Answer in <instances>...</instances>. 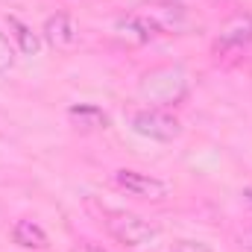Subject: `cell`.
<instances>
[{
  "label": "cell",
  "mask_w": 252,
  "mask_h": 252,
  "mask_svg": "<svg viewBox=\"0 0 252 252\" xmlns=\"http://www.w3.org/2000/svg\"><path fill=\"white\" fill-rule=\"evenodd\" d=\"M12 241L24 250H44L47 247V232L35 220H18L12 226Z\"/></svg>",
  "instance_id": "30bf717a"
},
{
  "label": "cell",
  "mask_w": 252,
  "mask_h": 252,
  "mask_svg": "<svg viewBox=\"0 0 252 252\" xmlns=\"http://www.w3.org/2000/svg\"><path fill=\"white\" fill-rule=\"evenodd\" d=\"M129 126L138 132V135H144V138H150V141H176L179 135H182V124L170 115V112H164V109H158V106H147V109H138V112H132L129 115Z\"/></svg>",
  "instance_id": "3957f363"
},
{
  "label": "cell",
  "mask_w": 252,
  "mask_h": 252,
  "mask_svg": "<svg viewBox=\"0 0 252 252\" xmlns=\"http://www.w3.org/2000/svg\"><path fill=\"white\" fill-rule=\"evenodd\" d=\"M41 38L56 47V50H70L76 41H79V27L76 21L67 15V12H56L44 21V30H41Z\"/></svg>",
  "instance_id": "5b68a950"
},
{
  "label": "cell",
  "mask_w": 252,
  "mask_h": 252,
  "mask_svg": "<svg viewBox=\"0 0 252 252\" xmlns=\"http://www.w3.org/2000/svg\"><path fill=\"white\" fill-rule=\"evenodd\" d=\"M156 32H176L182 27H188V12L176 3V0H167V3H158V6H150V12H144Z\"/></svg>",
  "instance_id": "8992f818"
},
{
  "label": "cell",
  "mask_w": 252,
  "mask_h": 252,
  "mask_svg": "<svg viewBox=\"0 0 252 252\" xmlns=\"http://www.w3.org/2000/svg\"><path fill=\"white\" fill-rule=\"evenodd\" d=\"M12 67H15V56H12L9 38L0 35V70H12Z\"/></svg>",
  "instance_id": "7c38bea8"
},
{
  "label": "cell",
  "mask_w": 252,
  "mask_h": 252,
  "mask_svg": "<svg viewBox=\"0 0 252 252\" xmlns=\"http://www.w3.org/2000/svg\"><path fill=\"white\" fill-rule=\"evenodd\" d=\"M115 185L138 199H150V202H161L170 196V185L161 182L158 176H150V173H141V170H115Z\"/></svg>",
  "instance_id": "277c9868"
},
{
  "label": "cell",
  "mask_w": 252,
  "mask_h": 252,
  "mask_svg": "<svg viewBox=\"0 0 252 252\" xmlns=\"http://www.w3.org/2000/svg\"><path fill=\"white\" fill-rule=\"evenodd\" d=\"M118 32L129 38V41H138V44H144V41H150V38H156L158 32H156V27H153V21L141 12V15H129V18H121L118 24Z\"/></svg>",
  "instance_id": "9c48e42d"
},
{
  "label": "cell",
  "mask_w": 252,
  "mask_h": 252,
  "mask_svg": "<svg viewBox=\"0 0 252 252\" xmlns=\"http://www.w3.org/2000/svg\"><path fill=\"white\" fill-rule=\"evenodd\" d=\"M70 252H106V250L97 247V244H79V247H73Z\"/></svg>",
  "instance_id": "5bb4252c"
},
{
  "label": "cell",
  "mask_w": 252,
  "mask_h": 252,
  "mask_svg": "<svg viewBox=\"0 0 252 252\" xmlns=\"http://www.w3.org/2000/svg\"><path fill=\"white\" fill-rule=\"evenodd\" d=\"M241 196H244V202H247V205H250V208H252V185H247V188H244V193H241Z\"/></svg>",
  "instance_id": "9a60e30c"
},
{
  "label": "cell",
  "mask_w": 252,
  "mask_h": 252,
  "mask_svg": "<svg viewBox=\"0 0 252 252\" xmlns=\"http://www.w3.org/2000/svg\"><path fill=\"white\" fill-rule=\"evenodd\" d=\"M73 121L79 126H85V129H97V126H106V115L97 109V106H73L70 112H67Z\"/></svg>",
  "instance_id": "8fae6325"
},
{
  "label": "cell",
  "mask_w": 252,
  "mask_h": 252,
  "mask_svg": "<svg viewBox=\"0 0 252 252\" xmlns=\"http://www.w3.org/2000/svg\"><path fill=\"white\" fill-rule=\"evenodd\" d=\"M106 229H109V235H112L118 244L132 247V250L147 247V244H153V241L158 238L156 226L147 223L144 217L132 214V211H112V214H106Z\"/></svg>",
  "instance_id": "7a4b0ae2"
},
{
  "label": "cell",
  "mask_w": 252,
  "mask_h": 252,
  "mask_svg": "<svg viewBox=\"0 0 252 252\" xmlns=\"http://www.w3.org/2000/svg\"><path fill=\"white\" fill-rule=\"evenodd\" d=\"M138 91L144 100L156 103V106H170V103H179L185 94H188V73L182 67H173V64H164V67H153L141 76L138 82Z\"/></svg>",
  "instance_id": "6da1fadb"
},
{
  "label": "cell",
  "mask_w": 252,
  "mask_h": 252,
  "mask_svg": "<svg viewBox=\"0 0 252 252\" xmlns=\"http://www.w3.org/2000/svg\"><path fill=\"white\" fill-rule=\"evenodd\" d=\"M3 27H6L9 38L15 41V47H18L24 56H38V50H41V35H38V32H32V27H30V24H24V21H21V18H15V15H6Z\"/></svg>",
  "instance_id": "52a82bcc"
},
{
  "label": "cell",
  "mask_w": 252,
  "mask_h": 252,
  "mask_svg": "<svg viewBox=\"0 0 252 252\" xmlns=\"http://www.w3.org/2000/svg\"><path fill=\"white\" fill-rule=\"evenodd\" d=\"M173 252H214L208 244H202V241H179V247Z\"/></svg>",
  "instance_id": "4fadbf2b"
},
{
  "label": "cell",
  "mask_w": 252,
  "mask_h": 252,
  "mask_svg": "<svg viewBox=\"0 0 252 252\" xmlns=\"http://www.w3.org/2000/svg\"><path fill=\"white\" fill-rule=\"evenodd\" d=\"M252 41V15H235L223 24L217 44L220 47H247Z\"/></svg>",
  "instance_id": "ba28073f"
}]
</instances>
